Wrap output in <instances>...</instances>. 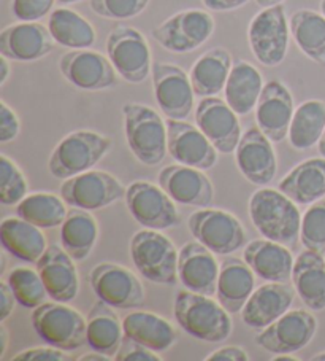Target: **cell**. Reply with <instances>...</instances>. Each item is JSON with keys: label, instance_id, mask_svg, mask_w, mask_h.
Here are the masks:
<instances>
[{"label": "cell", "instance_id": "6da1fadb", "mask_svg": "<svg viewBox=\"0 0 325 361\" xmlns=\"http://www.w3.org/2000/svg\"><path fill=\"white\" fill-rule=\"evenodd\" d=\"M248 210L253 225L265 239L295 247L300 239L302 214L284 192L264 186L249 199Z\"/></svg>", "mask_w": 325, "mask_h": 361}, {"label": "cell", "instance_id": "7a4b0ae2", "mask_svg": "<svg viewBox=\"0 0 325 361\" xmlns=\"http://www.w3.org/2000/svg\"><path fill=\"white\" fill-rule=\"evenodd\" d=\"M173 315L183 331L211 344L227 341L234 329L232 314H229L219 301L216 302L211 296L189 290L179 291L174 298Z\"/></svg>", "mask_w": 325, "mask_h": 361}, {"label": "cell", "instance_id": "3957f363", "mask_svg": "<svg viewBox=\"0 0 325 361\" xmlns=\"http://www.w3.org/2000/svg\"><path fill=\"white\" fill-rule=\"evenodd\" d=\"M124 134L134 157L145 166H158L168 153L167 121L145 104L122 105Z\"/></svg>", "mask_w": 325, "mask_h": 361}, {"label": "cell", "instance_id": "277c9868", "mask_svg": "<svg viewBox=\"0 0 325 361\" xmlns=\"http://www.w3.org/2000/svg\"><path fill=\"white\" fill-rule=\"evenodd\" d=\"M110 148V137L96 130H75L56 145L48 161V171L54 178L67 180L94 169Z\"/></svg>", "mask_w": 325, "mask_h": 361}, {"label": "cell", "instance_id": "5b68a950", "mask_svg": "<svg viewBox=\"0 0 325 361\" xmlns=\"http://www.w3.org/2000/svg\"><path fill=\"white\" fill-rule=\"evenodd\" d=\"M34 331L48 345L75 352L87 345V320L65 302H43L30 315Z\"/></svg>", "mask_w": 325, "mask_h": 361}, {"label": "cell", "instance_id": "8992f818", "mask_svg": "<svg viewBox=\"0 0 325 361\" xmlns=\"http://www.w3.org/2000/svg\"><path fill=\"white\" fill-rule=\"evenodd\" d=\"M130 257L143 277L158 285L172 286L179 280V252L173 242L155 229H140L130 239Z\"/></svg>", "mask_w": 325, "mask_h": 361}, {"label": "cell", "instance_id": "52a82bcc", "mask_svg": "<svg viewBox=\"0 0 325 361\" xmlns=\"http://www.w3.org/2000/svg\"><path fill=\"white\" fill-rule=\"evenodd\" d=\"M105 51L124 82L140 85L153 73L151 48L139 29L116 26L106 37Z\"/></svg>", "mask_w": 325, "mask_h": 361}, {"label": "cell", "instance_id": "ba28073f", "mask_svg": "<svg viewBox=\"0 0 325 361\" xmlns=\"http://www.w3.org/2000/svg\"><path fill=\"white\" fill-rule=\"evenodd\" d=\"M291 37V23L283 4L262 8L248 26V43L251 53L265 67L283 64Z\"/></svg>", "mask_w": 325, "mask_h": 361}, {"label": "cell", "instance_id": "9c48e42d", "mask_svg": "<svg viewBox=\"0 0 325 361\" xmlns=\"http://www.w3.org/2000/svg\"><path fill=\"white\" fill-rule=\"evenodd\" d=\"M215 32V18L210 11L191 8L167 18L153 30V39L167 51L187 54L205 45Z\"/></svg>", "mask_w": 325, "mask_h": 361}, {"label": "cell", "instance_id": "30bf717a", "mask_svg": "<svg viewBox=\"0 0 325 361\" xmlns=\"http://www.w3.org/2000/svg\"><path fill=\"white\" fill-rule=\"evenodd\" d=\"M189 231L200 244L219 257H229L246 244V231L241 221L221 209H200L189 216Z\"/></svg>", "mask_w": 325, "mask_h": 361}, {"label": "cell", "instance_id": "8fae6325", "mask_svg": "<svg viewBox=\"0 0 325 361\" xmlns=\"http://www.w3.org/2000/svg\"><path fill=\"white\" fill-rule=\"evenodd\" d=\"M126 204L140 226L155 231H164L179 225V212L177 202L160 188L145 180H139L127 186Z\"/></svg>", "mask_w": 325, "mask_h": 361}, {"label": "cell", "instance_id": "7c38bea8", "mask_svg": "<svg viewBox=\"0 0 325 361\" xmlns=\"http://www.w3.org/2000/svg\"><path fill=\"white\" fill-rule=\"evenodd\" d=\"M127 188L110 172L87 171L62 182L59 195L72 207L100 210L126 197Z\"/></svg>", "mask_w": 325, "mask_h": 361}, {"label": "cell", "instance_id": "4fadbf2b", "mask_svg": "<svg viewBox=\"0 0 325 361\" xmlns=\"http://www.w3.org/2000/svg\"><path fill=\"white\" fill-rule=\"evenodd\" d=\"M89 282L98 300L115 309L130 310L145 304L146 295L140 279L121 264H97L89 274Z\"/></svg>", "mask_w": 325, "mask_h": 361}, {"label": "cell", "instance_id": "5bb4252c", "mask_svg": "<svg viewBox=\"0 0 325 361\" xmlns=\"http://www.w3.org/2000/svg\"><path fill=\"white\" fill-rule=\"evenodd\" d=\"M59 71L68 83L81 91H105L116 86L117 72L108 56L91 48L72 49L60 56Z\"/></svg>", "mask_w": 325, "mask_h": 361}, {"label": "cell", "instance_id": "9a60e30c", "mask_svg": "<svg viewBox=\"0 0 325 361\" xmlns=\"http://www.w3.org/2000/svg\"><path fill=\"white\" fill-rule=\"evenodd\" d=\"M154 97L162 114L170 120H187L193 111V92L189 73L168 62H153Z\"/></svg>", "mask_w": 325, "mask_h": 361}, {"label": "cell", "instance_id": "2e32d148", "mask_svg": "<svg viewBox=\"0 0 325 361\" xmlns=\"http://www.w3.org/2000/svg\"><path fill=\"white\" fill-rule=\"evenodd\" d=\"M317 331V320L308 310L293 309L255 336L257 345L268 353H297L310 345Z\"/></svg>", "mask_w": 325, "mask_h": 361}, {"label": "cell", "instance_id": "e0dca14e", "mask_svg": "<svg viewBox=\"0 0 325 361\" xmlns=\"http://www.w3.org/2000/svg\"><path fill=\"white\" fill-rule=\"evenodd\" d=\"M238 116L226 102V99L217 96L200 99L193 110V120L198 129L222 154L235 153L241 140L243 134Z\"/></svg>", "mask_w": 325, "mask_h": 361}, {"label": "cell", "instance_id": "ac0fdd59", "mask_svg": "<svg viewBox=\"0 0 325 361\" xmlns=\"http://www.w3.org/2000/svg\"><path fill=\"white\" fill-rule=\"evenodd\" d=\"M168 154L179 164L210 171L217 164V152L197 124L167 118Z\"/></svg>", "mask_w": 325, "mask_h": 361}, {"label": "cell", "instance_id": "d6986e66", "mask_svg": "<svg viewBox=\"0 0 325 361\" xmlns=\"http://www.w3.org/2000/svg\"><path fill=\"white\" fill-rule=\"evenodd\" d=\"M272 140L259 126L245 130L235 150V163L241 176L257 186H268L278 171V159Z\"/></svg>", "mask_w": 325, "mask_h": 361}, {"label": "cell", "instance_id": "ffe728a7", "mask_svg": "<svg viewBox=\"0 0 325 361\" xmlns=\"http://www.w3.org/2000/svg\"><path fill=\"white\" fill-rule=\"evenodd\" d=\"M254 111L255 124L273 143L287 139L295 114V101L283 82L270 80L265 83Z\"/></svg>", "mask_w": 325, "mask_h": 361}, {"label": "cell", "instance_id": "44dd1931", "mask_svg": "<svg viewBox=\"0 0 325 361\" xmlns=\"http://www.w3.org/2000/svg\"><path fill=\"white\" fill-rule=\"evenodd\" d=\"M158 183L174 202L191 207H210L215 201V188L205 171L184 164L165 166L159 172Z\"/></svg>", "mask_w": 325, "mask_h": 361}, {"label": "cell", "instance_id": "7402d4cb", "mask_svg": "<svg viewBox=\"0 0 325 361\" xmlns=\"http://www.w3.org/2000/svg\"><path fill=\"white\" fill-rule=\"evenodd\" d=\"M54 43L48 26L20 21L0 32V54L15 62H35L51 53Z\"/></svg>", "mask_w": 325, "mask_h": 361}, {"label": "cell", "instance_id": "603a6c76", "mask_svg": "<svg viewBox=\"0 0 325 361\" xmlns=\"http://www.w3.org/2000/svg\"><path fill=\"white\" fill-rule=\"evenodd\" d=\"M221 263L216 255L200 242H187L179 250L178 277L186 290L193 293L216 295Z\"/></svg>", "mask_w": 325, "mask_h": 361}, {"label": "cell", "instance_id": "cb8c5ba5", "mask_svg": "<svg viewBox=\"0 0 325 361\" xmlns=\"http://www.w3.org/2000/svg\"><path fill=\"white\" fill-rule=\"evenodd\" d=\"M77 261L68 255L62 245H49L42 258L37 261L39 271L46 291L53 301L70 302L79 291V277Z\"/></svg>", "mask_w": 325, "mask_h": 361}, {"label": "cell", "instance_id": "d4e9b609", "mask_svg": "<svg viewBox=\"0 0 325 361\" xmlns=\"http://www.w3.org/2000/svg\"><path fill=\"white\" fill-rule=\"evenodd\" d=\"M295 293V288L287 283L267 282L253 291L241 310V319L248 328L262 331L291 310Z\"/></svg>", "mask_w": 325, "mask_h": 361}, {"label": "cell", "instance_id": "484cf974", "mask_svg": "<svg viewBox=\"0 0 325 361\" xmlns=\"http://www.w3.org/2000/svg\"><path fill=\"white\" fill-rule=\"evenodd\" d=\"M243 259L251 267L255 277L265 282L287 283L292 280V271L295 259L292 252L279 242L270 239H255L245 247Z\"/></svg>", "mask_w": 325, "mask_h": 361}, {"label": "cell", "instance_id": "4316f807", "mask_svg": "<svg viewBox=\"0 0 325 361\" xmlns=\"http://www.w3.org/2000/svg\"><path fill=\"white\" fill-rule=\"evenodd\" d=\"M254 276L245 259L227 257L222 259L217 279L216 298L229 314H240L254 291Z\"/></svg>", "mask_w": 325, "mask_h": 361}, {"label": "cell", "instance_id": "83f0119b", "mask_svg": "<svg viewBox=\"0 0 325 361\" xmlns=\"http://www.w3.org/2000/svg\"><path fill=\"white\" fill-rule=\"evenodd\" d=\"M292 285L306 307L312 312L325 309V258L322 253L306 250L295 258Z\"/></svg>", "mask_w": 325, "mask_h": 361}, {"label": "cell", "instance_id": "f1b7e54d", "mask_svg": "<svg viewBox=\"0 0 325 361\" xmlns=\"http://www.w3.org/2000/svg\"><path fill=\"white\" fill-rule=\"evenodd\" d=\"M124 336L149 350L164 353L178 341V333L170 322L158 314L136 310L122 319Z\"/></svg>", "mask_w": 325, "mask_h": 361}, {"label": "cell", "instance_id": "f546056e", "mask_svg": "<svg viewBox=\"0 0 325 361\" xmlns=\"http://www.w3.org/2000/svg\"><path fill=\"white\" fill-rule=\"evenodd\" d=\"M281 192L297 205H311L325 196V158L305 159L278 185Z\"/></svg>", "mask_w": 325, "mask_h": 361}, {"label": "cell", "instance_id": "4dcf8cb0", "mask_svg": "<svg viewBox=\"0 0 325 361\" xmlns=\"http://www.w3.org/2000/svg\"><path fill=\"white\" fill-rule=\"evenodd\" d=\"M232 66V54L224 48H211L200 56L189 72L196 96L200 99L219 96L226 88Z\"/></svg>", "mask_w": 325, "mask_h": 361}, {"label": "cell", "instance_id": "1f68e13d", "mask_svg": "<svg viewBox=\"0 0 325 361\" xmlns=\"http://www.w3.org/2000/svg\"><path fill=\"white\" fill-rule=\"evenodd\" d=\"M0 240L5 252L24 263H37L46 252V238L39 226L20 216H8L0 223Z\"/></svg>", "mask_w": 325, "mask_h": 361}, {"label": "cell", "instance_id": "d6a6232c", "mask_svg": "<svg viewBox=\"0 0 325 361\" xmlns=\"http://www.w3.org/2000/svg\"><path fill=\"white\" fill-rule=\"evenodd\" d=\"M264 86L265 83L259 68L254 67L251 62L240 59L234 62L227 85L224 88V96L235 114L245 116L255 109Z\"/></svg>", "mask_w": 325, "mask_h": 361}, {"label": "cell", "instance_id": "836d02e7", "mask_svg": "<svg viewBox=\"0 0 325 361\" xmlns=\"http://www.w3.org/2000/svg\"><path fill=\"white\" fill-rule=\"evenodd\" d=\"M87 345L98 353L108 355L115 360L117 348L124 341L122 320L115 307L100 301L96 302L87 315Z\"/></svg>", "mask_w": 325, "mask_h": 361}, {"label": "cell", "instance_id": "e575fe53", "mask_svg": "<svg viewBox=\"0 0 325 361\" xmlns=\"http://www.w3.org/2000/svg\"><path fill=\"white\" fill-rule=\"evenodd\" d=\"M98 239V223L89 210L73 207L60 225V244L79 263L89 258Z\"/></svg>", "mask_w": 325, "mask_h": 361}, {"label": "cell", "instance_id": "d590c367", "mask_svg": "<svg viewBox=\"0 0 325 361\" xmlns=\"http://www.w3.org/2000/svg\"><path fill=\"white\" fill-rule=\"evenodd\" d=\"M48 29L54 42L64 48H92L97 40V32L92 24L78 11L67 7H59L51 11Z\"/></svg>", "mask_w": 325, "mask_h": 361}, {"label": "cell", "instance_id": "8d00e7d4", "mask_svg": "<svg viewBox=\"0 0 325 361\" xmlns=\"http://www.w3.org/2000/svg\"><path fill=\"white\" fill-rule=\"evenodd\" d=\"M291 35L300 51L316 64L325 67V16L302 8L291 16Z\"/></svg>", "mask_w": 325, "mask_h": 361}, {"label": "cell", "instance_id": "74e56055", "mask_svg": "<svg viewBox=\"0 0 325 361\" xmlns=\"http://www.w3.org/2000/svg\"><path fill=\"white\" fill-rule=\"evenodd\" d=\"M325 130V102L310 99L300 104L289 128V145L297 152L310 150L317 145Z\"/></svg>", "mask_w": 325, "mask_h": 361}, {"label": "cell", "instance_id": "f35d334b", "mask_svg": "<svg viewBox=\"0 0 325 361\" xmlns=\"http://www.w3.org/2000/svg\"><path fill=\"white\" fill-rule=\"evenodd\" d=\"M62 196L51 192H35L16 205V215L40 229H54L64 223L68 210Z\"/></svg>", "mask_w": 325, "mask_h": 361}, {"label": "cell", "instance_id": "ab89813d", "mask_svg": "<svg viewBox=\"0 0 325 361\" xmlns=\"http://www.w3.org/2000/svg\"><path fill=\"white\" fill-rule=\"evenodd\" d=\"M7 283L16 298L18 304L26 309H35L46 302L49 296L39 271L30 267H15L7 276Z\"/></svg>", "mask_w": 325, "mask_h": 361}, {"label": "cell", "instance_id": "60d3db41", "mask_svg": "<svg viewBox=\"0 0 325 361\" xmlns=\"http://www.w3.org/2000/svg\"><path fill=\"white\" fill-rule=\"evenodd\" d=\"M29 183L24 172L7 154L0 157V202L18 205L27 196Z\"/></svg>", "mask_w": 325, "mask_h": 361}, {"label": "cell", "instance_id": "b9f144b4", "mask_svg": "<svg viewBox=\"0 0 325 361\" xmlns=\"http://www.w3.org/2000/svg\"><path fill=\"white\" fill-rule=\"evenodd\" d=\"M300 242L306 250L325 255V201L311 204L302 216Z\"/></svg>", "mask_w": 325, "mask_h": 361}, {"label": "cell", "instance_id": "7bdbcfd3", "mask_svg": "<svg viewBox=\"0 0 325 361\" xmlns=\"http://www.w3.org/2000/svg\"><path fill=\"white\" fill-rule=\"evenodd\" d=\"M151 0H89L91 10L105 20H132L148 8Z\"/></svg>", "mask_w": 325, "mask_h": 361}, {"label": "cell", "instance_id": "ee69618b", "mask_svg": "<svg viewBox=\"0 0 325 361\" xmlns=\"http://www.w3.org/2000/svg\"><path fill=\"white\" fill-rule=\"evenodd\" d=\"M58 0H11V13L18 21H40L54 10Z\"/></svg>", "mask_w": 325, "mask_h": 361}, {"label": "cell", "instance_id": "f6af8a7d", "mask_svg": "<svg viewBox=\"0 0 325 361\" xmlns=\"http://www.w3.org/2000/svg\"><path fill=\"white\" fill-rule=\"evenodd\" d=\"M116 361H162L164 358L160 357L158 352L149 350L148 347L139 344L132 339L124 336L122 344L117 348L115 355Z\"/></svg>", "mask_w": 325, "mask_h": 361}, {"label": "cell", "instance_id": "bcb514c9", "mask_svg": "<svg viewBox=\"0 0 325 361\" xmlns=\"http://www.w3.org/2000/svg\"><path fill=\"white\" fill-rule=\"evenodd\" d=\"M21 133V121L10 105L0 102V142L8 143L16 140Z\"/></svg>", "mask_w": 325, "mask_h": 361}, {"label": "cell", "instance_id": "7dc6e473", "mask_svg": "<svg viewBox=\"0 0 325 361\" xmlns=\"http://www.w3.org/2000/svg\"><path fill=\"white\" fill-rule=\"evenodd\" d=\"M13 361H67V360H73L68 357L64 350H60L58 347H35V348H27V350H23L18 355H15Z\"/></svg>", "mask_w": 325, "mask_h": 361}, {"label": "cell", "instance_id": "c3c4849f", "mask_svg": "<svg viewBox=\"0 0 325 361\" xmlns=\"http://www.w3.org/2000/svg\"><path fill=\"white\" fill-rule=\"evenodd\" d=\"M248 352L245 348H241L238 345H227V347H221L217 350L211 352L208 357L205 358V361H249Z\"/></svg>", "mask_w": 325, "mask_h": 361}, {"label": "cell", "instance_id": "681fc988", "mask_svg": "<svg viewBox=\"0 0 325 361\" xmlns=\"http://www.w3.org/2000/svg\"><path fill=\"white\" fill-rule=\"evenodd\" d=\"M16 298L13 295V291H11L10 285L7 283V280H4L2 283H0V322H5L11 315L15 309V304H16Z\"/></svg>", "mask_w": 325, "mask_h": 361}, {"label": "cell", "instance_id": "f907efd6", "mask_svg": "<svg viewBox=\"0 0 325 361\" xmlns=\"http://www.w3.org/2000/svg\"><path fill=\"white\" fill-rule=\"evenodd\" d=\"M202 2L206 10L224 13V11H234L245 7L249 0H202Z\"/></svg>", "mask_w": 325, "mask_h": 361}, {"label": "cell", "instance_id": "816d5d0a", "mask_svg": "<svg viewBox=\"0 0 325 361\" xmlns=\"http://www.w3.org/2000/svg\"><path fill=\"white\" fill-rule=\"evenodd\" d=\"M11 73V67H10V59L7 58H0V86H4L8 82Z\"/></svg>", "mask_w": 325, "mask_h": 361}, {"label": "cell", "instance_id": "f5cc1de1", "mask_svg": "<svg viewBox=\"0 0 325 361\" xmlns=\"http://www.w3.org/2000/svg\"><path fill=\"white\" fill-rule=\"evenodd\" d=\"M77 360L78 361H110L113 358L108 357V355H103V353H98V352L94 350L92 353H86V355H83V357H79Z\"/></svg>", "mask_w": 325, "mask_h": 361}, {"label": "cell", "instance_id": "db71d44e", "mask_svg": "<svg viewBox=\"0 0 325 361\" xmlns=\"http://www.w3.org/2000/svg\"><path fill=\"white\" fill-rule=\"evenodd\" d=\"M8 347V331L4 325H0V358L4 357V353L7 352Z\"/></svg>", "mask_w": 325, "mask_h": 361}, {"label": "cell", "instance_id": "11a10c76", "mask_svg": "<svg viewBox=\"0 0 325 361\" xmlns=\"http://www.w3.org/2000/svg\"><path fill=\"white\" fill-rule=\"evenodd\" d=\"M286 0H255V4L259 5L260 8H270V7H276V5L284 4Z\"/></svg>", "mask_w": 325, "mask_h": 361}, {"label": "cell", "instance_id": "9f6ffc18", "mask_svg": "<svg viewBox=\"0 0 325 361\" xmlns=\"http://www.w3.org/2000/svg\"><path fill=\"white\" fill-rule=\"evenodd\" d=\"M273 361H298L293 353H278L273 357Z\"/></svg>", "mask_w": 325, "mask_h": 361}, {"label": "cell", "instance_id": "6f0895ef", "mask_svg": "<svg viewBox=\"0 0 325 361\" xmlns=\"http://www.w3.org/2000/svg\"><path fill=\"white\" fill-rule=\"evenodd\" d=\"M317 150H319V153H321V157L325 158V130L321 137V140H319V143H317Z\"/></svg>", "mask_w": 325, "mask_h": 361}, {"label": "cell", "instance_id": "680465c9", "mask_svg": "<svg viewBox=\"0 0 325 361\" xmlns=\"http://www.w3.org/2000/svg\"><path fill=\"white\" fill-rule=\"evenodd\" d=\"M58 2L60 4V5H73V4H79V2H83V0H58Z\"/></svg>", "mask_w": 325, "mask_h": 361}, {"label": "cell", "instance_id": "91938a15", "mask_svg": "<svg viewBox=\"0 0 325 361\" xmlns=\"http://www.w3.org/2000/svg\"><path fill=\"white\" fill-rule=\"evenodd\" d=\"M311 361H325V352H321V353L314 355V357L311 358Z\"/></svg>", "mask_w": 325, "mask_h": 361}, {"label": "cell", "instance_id": "94428289", "mask_svg": "<svg viewBox=\"0 0 325 361\" xmlns=\"http://www.w3.org/2000/svg\"><path fill=\"white\" fill-rule=\"evenodd\" d=\"M321 13L325 16V0H322L321 2Z\"/></svg>", "mask_w": 325, "mask_h": 361}]
</instances>
